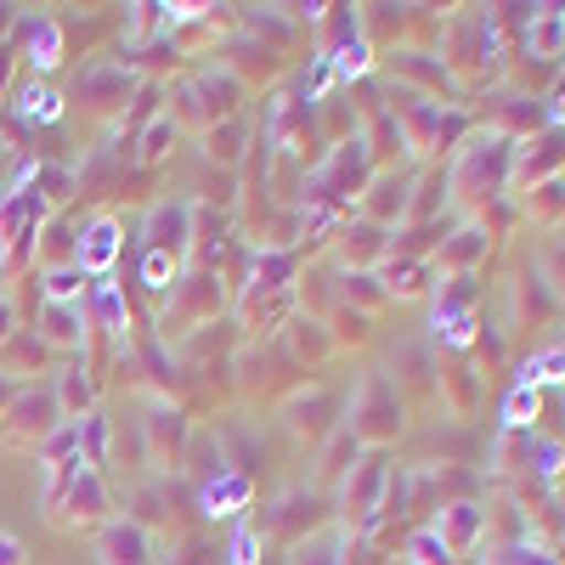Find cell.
<instances>
[{
	"mask_svg": "<svg viewBox=\"0 0 565 565\" xmlns=\"http://www.w3.org/2000/svg\"><path fill=\"white\" fill-rule=\"evenodd\" d=\"M23 29H29V57H34V68H52V63L63 57V29H57L52 18H29Z\"/></svg>",
	"mask_w": 565,
	"mask_h": 565,
	"instance_id": "ba28073f",
	"label": "cell"
},
{
	"mask_svg": "<svg viewBox=\"0 0 565 565\" xmlns=\"http://www.w3.org/2000/svg\"><path fill=\"white\" fill-rule=\"evenodd\" d=\"M244 130H249L244 119H238V125H221V130H210V153H221V159L232 164V159L244 153V148H238V141H244Z\"/></svg>",
	"mask_w": 565,
	"mask_h": 565,
	"instance_id": "e0dca14e",
	"label": "cell"
},
{
	"mask_svg": "<svg viewBox=\"0 0 565 565\" xmlns=\"http://www.w3.org/2000/svg\"><path fill=\"white\" fill-rule=\"evenodd\" d=\"M114 255H119V221L114 215H97V221L85 226V238L74 244V266L90 271V277H108Z\"/></svg>",
	"mask_w": 565,
	"mask_h": 565,
	"instance_id": "7a4b0ae2",
	"label": "cell"
},
{
	"mask_svg": "<svg viewBox=\"0 0 565 565\" xmlns=\"http://www.w3.org/2000/svg\"><path fill=\"white\" fill-rule=\"evenodd\" d=\"M90 402V380L74 367V373H63V385H57V407H63V418H74L79 407Z\"/></svg>",
	"mask_w": 565,
	"mask_h": 565,
	"instance_id": "5bb4252c",
	"label": "cell"
},
{
	"mask_svg": "<svg viewBox=\"0 0 565 565\" xmlns=\"http://www.w3.org/2000/svg\"><path fill=\"white\" fill-rule=\"evenodd\" d=\"M12 396H18V385H12V380H0V407H7Z\"/></svg>",
	"mask_w": 565,
	"mask_h": 565,
	"instance_id": "603a6c76",
	"label": "cell"
},
{
	"mask_svg": "<svg viewBox=\"0 0 565 565\" xmlns=\"http://www.w3.org/2000/svg\"><path fill=\"white\" fill-rule=\"evenodd\" d=\"M79 266H52L45 271V306H79Z\"/></svg>",
	"mask_w": 565,
	"mask_h": 565,
	"instance_id": "8fae6325",
	"label": "cell"
},
{
	"mask_svg": "<svg viewBox=\"0 0 565 565\" xmlns=\"http://www.w3.org/2000/svg\"><path fill=\"white\" fill-rule=\"evenodd\" d=\"M12 23H18V12H12V7H0V34H7Z\"/></svg>",
	"mask_w": 565,
	"mask_h": 565,
	"instance_id": "cb8c5ba5",
	"label": "cell"
},
{
	"mask_svg": "<svg viewBox=\"0 0 565 565\" xmlns=\"http://www.w3.org/2000/svg\"><path fill=\"white\" fill-rule=\"evenodd\" d=\"M193 458H199V463H193V476H199L204 487L226 476V447H221L210 430H199V436H193Z\"/></svg>",
	"mask_w": 565,
	"mask_h": 565,
	"instance_id": "30bf717a",
	"label": "cell"
},
{
	"mask_svg": "<svg viewBox=\"0 0 565 565\" xmlns=\"http://www.w3.org/2000/svg\"><path fill=\"white\" fill-rule=\"evenodd\" d=\"M186 226H193V204H186V199L159 204V210L148 215V249H159V255H181L186 238H193Z\"/></svg>",
	"mask_w": 565,
	"mask_h": 565,
	"instance_id": "3957f363",
	"label": "cell"
},
{
	"mask_svg": "<svg viewBox=\"0 0 565 565\" xmlns=\"http://www.w3.org/2000/svg\"><path fill=\"white\" fill-rule=\"evenodd\" d=\"M141 282H148V289H170V282H175V255L148 249V255H141Z\"/></svg>",
	"mask_w": 565,
	"mask_h": 565,
	"instance_id": "2e32d148",
	"label": "cell"
},
{
	"mask_svg": "<svg viewBox=\"0 0 565 565\" xmlns=\"http://www.w3.org/2000/svg\"><path fill=\"white\" fill-rule=\"evenodd\" d=\"M0 565H23V543L12 532H0Z\"/></svg>",
	"mask_w": 565,
	"mask_h": 565,
	"instance_id": "44dd1931",
	"label": "cell"
},
{
	"mask_svg": "<svg viewBox=\"0 0 565 565\" xmlns=\"http://www.w3.org/2000/svg\"><path fill=\"white\" fill-rule=\"evenodd\" d=\"M334 537H322V543H300V554H295V565H334Z\"/></svg>",
	"mask_w": 565,
	"mask_h": 565,
	"instance_id": "d6986e66",
	"label": "cell"
},
{
	"mask_svg": "<svg viewBox=\"0 0 565 565\" xmlns=\"http://www.w3.org/2000/svg\"><path fill=\"white\" fill-rule=\"evenodd\" d=\"M255 548H260V537H255V526H244L238 537H232V559H226V565H255V559H260Z\"/></svg>",
	"mask_w": 565,
	"mask_h": 565,
	"instance_id": "ac0fdd59",
	"label": "cell"
},
{
	"mask_svg": "<svg viewBox=\"0 0 565 565\" xmlns=\"http://www.w3.org/2000/svg\"><path fill=\"white\" fill-rule=\"evenodd\" d=\"M40 340L45 345H85V306H45Z\"/></svg>",
	"mask_w": 565,
	"mask_h": 565,
	"instance_id": "5b68a950",
	"label": "cell"
},
{
	"mask_svg": "<svg viewBox=\"0 0 565 565\" xmlns=\"http://www.w3.org/2000/svg\"><path fill=\"white\" fill-rule=\"evenodd\" d=\"M170 141H175V119L159 114V119L148 125V136H141V159H164V153H170Z\"/></svg>",
	"mask_w": 565,
	"mask_h": 565,
	"instance_id": "9a60e30c",
	"label": "cell"
},
{
	"mask_svg": "<svg viewBox=\"0 0 565 565\" xmlns=\"http://www.w3.org/2000/svg\"><path fill=\"white\" fill-rule=\"evenodd\" d=\"M148 441H153V458L170 452V463H181L186 458V418L175 407H153L148 413Z\"/></svg>",
	"mask_w": 565,
	"mask_h": 565,
	"instance_id": "277c9868",
	"label": "cell"
},
{
	"mask_svg": "<svg viewBox=\"0 0 565 565\" xmlns=\"http://www.w3.org/2000/svg\"><path fill=\"white\" fill-rule=\"evenodd\" d=\"M103 565H153V537L141 521H108L103 526Z\"/></svg>",
	"mask_w": 565,
	"mask_h": 565,
	"instance_id": "6da1fadb",
	"label": "cell"
},
{
	"mask_svg": "<svg viewBox=\"0 0 565 565\" xmlns=\"http://www.w3.org/2000/svg\"><path fill=\"white\" fill-rule=\"evenodd\" d=\"M23 119H57L63 103H57V90H45V85H23Z\"/></svg>",
	"mask_w": 565,
	"mask_h": 565,
	"instance_id": "4fadbf2b",
	"label": "cell"
},
{
	"mask_svg": "<svg viewBox=\"0 0 565 565\" xmlns=\"http://www.w3.org/2000/svg\"><path fill=\"white\" fill-rule=\"evenodd\" d=\"M526 413H537V391L521 385V391L509 396V424H526Z\"/></svg>",
	"mask_w": 565,
	"mask_h": 565,
	"instance_id": "ffe728a7",
	"label": "cell"
},
{
	"mask_svg": "<svg viewBox=\"0 0 565 565\" xmlns=\"http://www.w3.org/2000/svg\"><path fill=\"white\" fill-rule=\"evenodd\" d=\"M90 317H97V328H108V334H125L130 311H125L119 282H108V277H97V282H90Z\"/></svg>",
	"mask_w": 565,
	"mask_h": 565,
	"instance_id": "8992f818",
	"label": "cell"
},
{
	"mask_svg": "<svg viewBox=\"0 0 565 565\" xmlns=\"http://www.w3.org/2000/svg\"><path fill=\"white\" fill-rule=\"evenodd\" d=\"M249 476H232V469H226V476L221 481H210L204 487V514H210V521H215V514H238L244 503H249Z\"/></svg>",
	"mask_w": 565,
	"mask_h": 565,
	"instance_id": "52a82bcc",
	"label": "cell"
},
{
	"mask_svg": "<svg viewBox=\"0 0 565 565\" xmlns=\"http://www.w3.org/2000/svg\"><path fill=\"white\" fill-rule=\"evenodd\" d=\"M476 526H481V509H476V503H458V509L447 514V537H441V548H463L469 537H476Z\"/></svg>",
	"mask_w": 565,
	"mask_h": 565,
	"instance_id": "7c38bea8",
	"label": "cell"
},
{
	"mask_svg": "<svg viewBox=\"0 0 565 565\" xmlns=\"http://www.w3.org/2000/svg\"><path fill=\"white\" fill-rule=\"evenodd\" d=\"M125 90H130V74H125V68H90V74H85V97L103 103V108H108V103H125Z\"/></svg>",
	"mask_w": 565,
	"mask_h": 565,
	"instance_id": "9c48e42d",
	"label": "cell"
},
{
	"mask_svg": "<svg viewBox=\"0 0 565 565\" xmlns=\"http://www.w3.org/2000/svg\"><path fill=\"white\" fill-rule=\"evenodd\" d=\"M0 340H12V306L0 300Z\"/></svg>",
	"mask_w": 565,
	"mask_h": 565,
	"instance_id": "7402d4cb",
	"label": "cell"
}]
</instances>
